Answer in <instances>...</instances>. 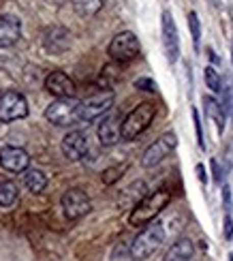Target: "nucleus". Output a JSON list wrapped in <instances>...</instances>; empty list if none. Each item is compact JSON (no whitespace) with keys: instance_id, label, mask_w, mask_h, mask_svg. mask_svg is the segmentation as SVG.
<instances>
[{"instance_id":"nucleus-1","label":"nucleus","mask_w":233,"mask_h":261,"mask_svg":"<svg viewBox=\"0 0 233 261\" xmlns=\"http://www.w3.org/2000/svg\"><path fill=\"white\" fill-rule=\"evenodd\" d=\"M171 201V193L169 191H157V193H150L146 195L139 203L133 205V210L128 214V223L133 227H146L150 225L157 216L167 208Z\"/></svg>"},{"instance_id":"nucleus-2","label":"nucleus","mask_w":233,"mask_h":261,"mask_svg":"<svg viewBox=\"0 0 233 261\" xmlns=\"http://www.w3.org/2000/svg\"><path fill=\"white\" fill-rule=\"evenodd\" d=\"M165 242V227L159 221H152L137 233V238L131 244V259L133 261H146L161 248Z\"/></svg>"},{"instance_id":"nucleus-3","label":"nucleus","mask_w":233,"mask_h":261,"mask_svg":"<svg viewBox=\"0 0 233 261\" xmlns=\"http://www.w3.org/2000/svg\"><path fill=\"white\" fill-rule=\"evenodd\" d=\"M154 118H157V105L154 103L148 101V103H139L137 107H133L124 120H122V139L124 141L137 139L152 124Z\"/></svg>"},{"instance_id":"nucleus-4","label":"nucleus","mask_w":233,"mask_h":261,"mask_svg":"<svg viewBox=\"0 0 233 261\" xmlns=\"http://www.w3.org/2000/svg\"><path fill=\"white\" fill-rule=\"evenodd\" d=\"M45 120L54 126H73L82 122L80 118V101L75 99H56L45 107Z\"/></svg>"},{"instance_id":"nucleus-5","label":"nucleus","mask_w":233,"mask_h":261,"mask_svg":"<svg viewBox=\"0 0 233 261\" xmlns=\"http://www.w3.org/2000/svg\"><path fill=\"white\" fill-rule=\"evenodd\" d=\"M175 148H177V135L173 133V130H167V133H163L157 141H152V144L143 150L141 167H146V169L157 167L159 163H163Z\"/></svg>"},{"instance_id":"nucleus-6","label":"nucleus","mask_w":233,"mask_h":261,"mask_svg":"<svg viewBox=\"0 0 233 261\" xmlns=\"http://www.w3.org/2000/svg\"><path fill=\"white\" fill-rule=\"evenodd\" d=\"M114 99H116L114 90H101V92H94V94L88 96V99L80 101L82 122H92V120H96V118L105 116L114 107Z\"/></svg>"},{"instance_id":"nucleus-7","label":"nucleus","mask_w":233,"mask_h":261,"mask_svg":"<svg viewBox=\"0 0 233 261\" xmlns=\"http://www.w3.org/2000/svg\"><path fill=\"white\" fill-rule=\"evenodd\" d=\"M141 51V45H139V39L133 35L131 30H124V32H118V35L112 39L107 47V54L109 58L114 62H128L133 58H137Z\"/></svg>"},{"instance_id":"nucleus-8","label":"nucleus","mask_w":233,"mask_h":261,"mask_svg":"<svg viewBox=\"0 0 233 261\" xmlns=\"http://www.w3.org/2000/svg\"><path fill=\"white\" fill-rule=\"evenodd\" d=\"M28 116V101L17 90H9L0 96V122H15Z\"/></svg>"},{"instance_id":"nucleus-9","label":"nucleus","mask_w":233,"mask_h":261,"mask_svg":"<svg viewBox=\"0 0 233 261\" xmlns=\"http://www.w3.org/2000/svg\"><path fill=\"white\" fill-rule=\"evenodd\" d=\"M161 37H163V47H165V54H167V60L175 64L177 58H180V32H177L171 11H163L161 15Z\"/></svg>"},{"instance_id":"nucleus-10","label":"nucleus","mask_w":233,"mask_h":261,"mask_svg":"<svg viewBox=\"0 0 233 261\" xmlns=\"http://www.w3.org/2000/svg\"><path fill=\"white\" fill-rule=\"evenodd\" d=\"M62 210H64V216L71 221H77L82 219V216H86L88 212L92 210V201L90 197L82 191V189H69L62 193Z\"/></svg>"},{"instance_id":"nucleus-11","label":"nucleus","mask_w":233,"mask_h":261,"mask_svg":"<svg viewBox=\"0 0 233 261\" xmlns=\"http://www.w3.org/2000/svg\"><path fill=\"white\" fill-rule=\"evenodd\" d=\"M62 154L69 161H82L88 152H90V146H88V137L84 130H71L62 137Z\"/></svg>"},{"instance_id":"nucleus-12","label":"nucleus","mask_w":233,"mask_h":261,"mask_svg":"<svg viewBox=\"0 0 233 261\" xmlns=\"http://www.w3.org/2000/svg\"><path fill=\"white\" fill-rule=\"evenodd\" d=\"M30 165V156L24 148H15V146H3L0 148V167L11 171V173H19L26 171Z\"/></svg>"},{"instance_id":"nucleus-13","label":"nucleus","mask_w":233,"mask_h":261,"mask_svg":"<svg viewBox=\"0 0 233 261\" xmlns=\"http://www.w3.org/2000/svg\"><path fill=\"white\" fill-rule=\"evenodd\" d=\"M45 90L56 96V99H73L75 82L62 71H51L45 77Z\"/></svg>"},{"instance_id":"nucleus-14","label":"nucleus","mask_w":233,"mask_h":261,"mask_svg":"<svg viewBox=\"0 0 233 261\" xmlns=\"http://www.w3.org/2000/svg\"><path fill=\"white\" fill-rule=\"evenodd\" d=\"M19 37H21V21L11 13L0 15V49L13 47L19 41Z\"/></svg>"},{"instance_id":"nucleus-15","label":"nucleus","mask_w":233,"mask_h":261,"mask_svg":"<svg viewBox=\"0 0 233 261\" xmlns=\"http://www.w3.org/2000/svg\"><path fill=\"white\" fill-rule=\"evenodd\" d=\"M96 135H98V141H101L103 146H116L118 141L122 139V122H120V118L114 116V114H109L105 116L101 124H98V130H96Z\"/></svg>"},{"instance_id":"nucleus-16","label":"nucleus","mask_w":233,"mask_h":261,"mask_svg":"<svg viewBox=\"0 0 233 261\" xmlns=\"http://www.w3.org/2000/svg\"><path fill=\"white\" fill-rule=\"evenodd\" d=\"M71 32L69 30H64L60 26H54L45 32V37H43V43H45V47L54 54H62L71 47Z\"/></svg>"},{"instance_id":"nucleus-17","label":"nucleus","mask_w":233,"mask_h":261,"mask_svg":"<svg viewBox=\"0 0 233 261\" xmlns=\"http://www.w3.org/2000/svg\"><path fill=\"white\" fill-rule=\"evenodd\" d=\"M193 255H195V244L188 238H182V240H177L169 246L163 261H193Z\"/></svg>"},{"instance_id":"nucleus-18","label":"nucleus","mask_w":233,"mask_h":261,"mask_svg":"<svg viewBox=\"0 0 233 261\" xmlns=\"http://www.w3.org/2000/svg\"><path fill=\"white\" fill-rule=\"evenodd\" d=\"M203 105H205L208 118H210V120H214L216 130H218L220 135H223V133H225V124H227V112L223 110V105H220L216 99H212V96H205Z\"/></svg>"},{"instance_id":"nucleus-19","label":"nucleus","mask_w":233,"mask_h":261,"mask_svg":"<svg viewBox=\"0 0 233 261\" xmlns=\"http://www.w3.org/2000/svg\"><path fill=\"white\" fill-rule=\"evenodd\" d=\"M24 184L30 193H43L47 187V176L41 169H26L24 171Z\"/></svg>"},{"instance_id":"nucleus-20","label":"nucleus","mask_w":233,"mask_h":261,"mask_svg":"<svg viewBox=\"0 0 233 261\" xmlns=\"http://www.w3.org/2000/svg\"><path fill=\"white\" fill-rule=\"evenodd\" d=\"M77 15L82 17H92L105 7V0H71Z\"/></svg>"},{"instance_id":"nucleus-21","label":"nucleus","mask_w":233,"mask_h":261,"mask_svg":"<svg viewBox=\"0 0 233 261\" xmlns=\"http://www.w3.org/2000/svg\"><path fill=\"white\" fill-rule=\"evenodd\" d=\"M15 201H17V187H15V182L3 180V182H0V205H3V208H11Z\"/></svg>"},{"instance_id":"nucleus-22","label":"nucleus","mask_w":233,"mask_h":261,"mask_svg":"<svg viewBox=\"0 0 233 261\" xmlns=\"http://www.w3.org/2000/svg\"><path fill=\"white\" fill-rule=\"evenodd\" d=\"M203 80H205V86L210 90H212L214 94H220L223 92V77H220V73L214 69V67H205V71H203Z\"/></svg>"},{"instance_id":"nucleus-23","label":"nucleus","mask_w":233,"mask_h":261,"mask_svg":"<svg viewBox=\"0 0 233 261\" xmlns=\"http://www.w3.org/2000/svg\"><path fill=\"white\" fill-rule=\"evenodd\" d=\"M188 30H191L195 49H199V43H201V21H199V15L195 13V11L188 13Z\"/></svg>"},{"instance_id":"nucleus-24","label":"nucleus","mask_w":233,"mask_h":261,"mask_svg":"<svg viewBox=\"0 0 233 261\" xmlns=\"http://www.w3.org/2000/svg\"><path fill=\"white\" fill-rule=\"evenodd\" d=\"M126 167H128V165H116V167L105 169V171H103V182H105V184H114V182H118V180L122 178V173L126 171Z\"/></svg>"},{"instance_id":"nucleus-25","label":"nucleus","mask_w":233,"mask_h":261,"mask_svg":"<svg viewBox=\"0 0 233 261\" xmlns=\"http://www.w3.org/2000/svg\"><path fill=\"white\" fill-rule=\"evenodd\" d=\"M191 114H193V124H195V130H197V144H199V148L201 150H205V141H203V126H201V118H199V112L195 110H191Z\"/></svg>"},{"instance_id":"nucleus-26","label":"nucleus","mask_w":233,"mask_h":261,"mask_svg":"<svg viewBox=\"0 0 233 261\" xmlns=\"http://www.w3.org/2000/svg\"><path fill=\"white\" fill-rule=\"evenodd\" d=\"M133 86H135L137 90L152 92V94L159 90V88H157V84H154V80H150V77H139V80H135V84H133Z\"/></svg>"},{"instance_id":"nucleus-27","label":"nucleus","mask_w":233,"mask_h":261,"mask_svg":"<svg viewBox=\"0 0 233 261\" xmlns=\"http://www.w3.org/2000/svg\"><path fill=\"white\" fill-rule=\"evenodd\" d=\"M231 187L229 184H223V208H225V214H231Z\"/></svg>"},{"instance_id":"nucleus-28","label":"nucleus","mask_w":233,"mask_h":261,"mask_svg":"<svg viewBox=\"0 0 233 261\" xmlns=\"http://www.w3.org/2000/svg\"><path fill=\"white\" fill-rule=\"evenodd\" d=\"M223 233L227 240L233 238V221H231V214H225V221H223Z\"/></svg>"},{"instance_id":"nucleus-29","label":"nucleus","mask_w":233,"mask_h":261,"mask_svg":"<svg viewBox=\"0 0 233 261\" xmlns=\"http://www.w3.org/2000/svg\"><path fill=\"white\" fill-rule=\"evenodd\" d=\"M210 165H212V176H214V180H216L218 184H223V169H220L218 161L212 159V161H210Z\"/></svg>"},{"instance_id":"nucleus-30","label":"nucleus","mask_w":233,"mask_h":261,"mask_svg":"<svg viewBox=\"0 0 233 261\" xmlns=\"http://www.w3.org/2000/svg\"><path fill=\"white\" fill-rule=\"evenodd\" d=\"M195 171H197V178H199V182L205 184V182H208V176H205V167L201 165V163H199V165L195 167Z\"/></svg>"},{"instance_id":"nucleus-31","label":"nucleus","mask_w":233,"mask_h":261,"mask_svg":"<svg viewBox=\"0 0 233 261\" xmlns=\"http://www.w3.org/2000/svg\"><path fill=\"white\" fill-rule=\"evenodd\" d=\"M208 56H210V60H212L214 64H218V56H216V51H214L212 47H210V49H208Z\"/></svg>"},{"instance_id":"nucleus-32","label":"nucleus","mask_w":233,"mask_h":261,"mask_svg":"<svg viewBox=\"0 0 233 261\" xmlns=\"http://www.w3.org/2000/svg\"><path fill=\"white\" fill-rule=\"evenodd\" d=\"M227 261H233V253H229V257H227Z\"/></svg>"},{"instance_id":"nucleus-33","label":"nucleus","mask_w":233,"mask_h":261,"mask_svg":"<svg viewBox=\"0 0 233 261\" xmlns=\"http://www.w3.org/2000/svg\"><path fill=\"white\" fill-rule=\"evenodd\" d=\"M231 62H233V43H231Z\"/></svg>"}]
</instances>
